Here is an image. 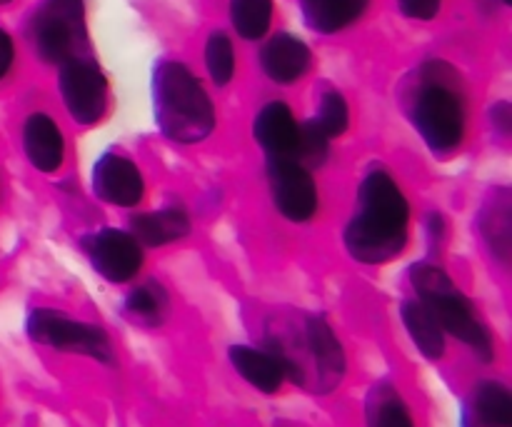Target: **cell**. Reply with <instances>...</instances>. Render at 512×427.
<instances>
[{
  "label": "cell",
  "mask_w": 512,
  "mask_h": 427,
  "mask_svg": "<svg viewBox=\"0 0 512 427\" xmlns=\"http://www.w3.org/2000/svg\"><path fill=\"white\" fill-rule=\"evenodd\" d=\"M410 205L385 170H373L360 183L358 213L345 228V248L358 263L393 260L408 243Z\"/></svg>",
  "instance_id": "6da1fadb"
},
{
  "label": "cell",
  "mask_w": 512,
  "mask_h": 427,
  "mask_svg": "<svg viewBox=\"0 0 512 427\" xmlns=\"http://www.w3.org/2000/svg\"><path fill=\"white\" fill-rule=\"evenodd\" d=\"M268 353L278 360L285 378L315 393H330L345 375L343 345L318 315H305L293 330L270 333Z\"/></svg>",
  "instance_id": "7a4b0ae2"
},
{
  "label": "cell",
  "mask_w": 512,
  "mask_h": 427,
  "mask_svg": "<svg viewBox=\"0 0 512 427\" xmlns=\"http://www.w3.org/2000/svg\"><path fill=\"white\" fill-rule=\"evenodd\" d=\"M408 108L410 120L430 150L450 153L458 148L465 133L463 90L458 73L448 63L430 60L418 70Z\"/></svg>",
  "instance_id": "3957f363"
},
{
  "label": "cell",
  "mask_w": 512,
  "mask_h": 427,
  "mask_svg": "<svg viewBox=\"0 0 512 427\" xmlns=\"http://www.w3.org/2000/svg\"><path fill=\"white\" fill-rule=\"evenodd\" d=\"M153 110L158 128L175 143H200L215 128V110L200 80L175 60L153 70Z\"/></svg>",
  "instance_id": "277c9868"
},
{
  "label": "cell",
  "mask_w": 512,
  "mask_h": 427,
  "mask_svg": "<svg viewBox=\"0 0 512 427\" xmlns=\"http://www.w3.org/2000/svg\"><path fill=\"white\" fill-rule=\"evenodd\" d=\"M410 280H413V288L418 293L420 303L428 308V313L433 315L443 333L455 335L460 343L473 348L478 358L485 360V363L495 358L493 335L480 323L473 305L455 288V283L448 278L443 268L433 263H418L410 268Z\"/></svg>",
  "instance_id": "5b68a950"
},
{
  "label": "cell",
  "mask_w": 512,
  "mask_h": 427,
  "mask_svg": "<svg viewBox=\"0 0 512 427\" xmlns=\"http://www.w3.org/2000/svg\"><path fill=\"white\" fill-rule=\"evenodd\" d=\"M30 35L45 63L78 58V50L88 45L83 0H45L33 15Z\"/></svg>",
  "instance_id": "8992f818"
},
{
  "label": "cell",
  "mask_w": 512,
  "mask_h": 427,
  "mask_svg": "<svg viewBox=\"0 0 512 427\" xmlns=\"http://www.w3.org/2000/svg\"><path fill=\"white\" fill-rule=\"evenodd\" d=\"M25 328H28L30 340H35L40 345H48V348L88 355V358L105 365H110L115 360L113 345H110L108 335L103 330L95 328V325L68 318V315L58 313V310H33L28 315Z\"/></svg>",
  "instance_id": "52a82bcc"
},
{
  "label": "cell",
  "mask_w": 512,
  "mask_h": 427,
  "mask_svg": "<svg viewBox=\"0 0 512 427\" xmlns=\"http://www.w3.org/2000/svg\"><path fill=\"white\" fill-rule=\"evenodd\" d=\"M60 93L78 123L93 125L108 108V80L88 58H70L60 68Z\"/></svg>",
  "instance_id": "ba28073f"
},
{
  "label": "cell",
  "mask_w": 512,
  "mask_h": 427,
  "mask_svg": "<svg viewBox=\"0 0 512 427\" xmlns=\"http://www.w3.org/2000/svg\"><path fill=\"white\" fill-rule=\"evenodd\" d=\"M270 193L280 213L293 223H305L318 210V188L308 168L290 158H270Z\"/></svg>",
  "instance_id": "9c48e42d"
},
{
  "label": "cell",
  "mask_w": 512,
  "mask_h": 427,
  "mask_svg": "<svg viewBox=\"0 0 512 427\" xmlns=\"http://www.w3.org/2000/svg\"><path fill=\"white\" fill-rule=\"evenodd\" d=\"M85 250L93 268L110 283H128L143 265V253L135 238L123 230H100L93 238H85Z\"/></svg>",
  "instance_id": "30bf717a"
},
{
  "label": "cell",
  "mask_w": 512,
  "mask_h": 427,
  "mask_svg": "<svg viewBox=\"0 0 512 427\" xmlns=\"http://www.w3.org/2000/svg\"><path fill=\"white\" fill-rule=\"evenodd\" d=\"M143 175L123 155H103L93 168V190L100 200L120 208L138 205L143 198Z\"/></svg>",
  "instance_id": "8fae6325"
},
{
  "label": "cell",
  "mask_w": 512,
  "mask_h": 427,
  "mask_svg": "<svg viewBox=\"0 0 512 427\" xmlns=\"http://www.w3.org/2000/svg\"><path fill=\"white\" fill-rule=\"evenodd\" d=\"M255 140L270 158H293L298 148L300 125L295 123L293 110L285 103H268L258 113L253 125Z\"/></svg>",
  "instance_id": "7c38bea8"
},
{
  "label": "cell",
  "mask_w": 512,
  "mask_h": 427,
  "mask_svg": "<svg viewBox=\"0 0 512 427\" xmlns=\"http://www.w3.org/2000/svg\"><path fill=\"white\" fill-rule=\"evenodd\" d=\"M260 65L275 83H295L310 68V50L295 35L278 33L260 50Z\"/></svg>",
  "instance_id": "4fadbf2b"
},
{
  "label": "cell",
  "mask_w": 512,
  "mask_h": 427,
  "mask_svg": "<svg viewBox=\"0 0 512 427\" xmlns=\"http://www.w3.org/2000/svg\"><path fill=\"white\" fill-rule=\"evenodd\" d=\"M23 145L30 165L38 168L40 173H55L60 168V163H63V135H60L58 125L48 115L35 113L25 120Z\"/></svg>",
  "instance_id": "5bb4252c"
},
{
  "label": "cell",
  "mask_w": 512,
  "mask_h": 427,
  "mask_svg": "<svg viewBox=\"0 0 512 427\" xmlns=\"http://www.w3.org/2000/svg\"><path fill=\"white\" fill-rule=\"evenodd\" d=\"M228 358L230 363H233V368L240 373V378H243L245 383L253 385V388H258L260 393L273 395L278 393L280 385H283V368H280V363L268 353V350H255L248 348V345H233V348L228 350Z\"/></svg>",
  "instance_id": "9a60e30c"
},
{
  "label": "cell",
  "mask_w": 512,
  "mask_h": 427,
  "mask_svg": "<svg viewBox=\"0 0 512 427\" xmlns=\"http://www.w3.org/2000/svg\"><path fill=\"white\" fill-rule=\"evenodd\" d=\"M135 243H143L148 248H160V245L175 243L190 233V220L183 210H158V213L135 215L130 220Z\"/></svg>",
  "instance_id": "2e32d148"
},
{
  "label": "cell",
  "mask_w": 512,
  "mask_h": 427,
  "mask_svg": "<svg viewBox=\"0 0 512 427\" xmlns=\"http://www.w3.org/2000/svg\"><path fill=\"white\" fill-rule=\"evenodd\" d=\"M480 230H483V238L490 250L503 263H508L512 248V208L508 190H495L493 198L485 203L483 213H480Z\"/></svg>",
  "instance_id": "e0dca14e"
},
{
  "label": "cell",
  "mask_w": 512,
  "mask_h": 427,
  "mask_svg": "<svg viewBox=\"0 0 512 427\" xmlns=\"http://www.w3.org/2000/svg\"><path fill=\"white\" fill-rule=\"evenodd\" d=\"M370 0H300L305 23L318 33H338L360 18Z\"/></svg>",
  "instance_id": "ac0fdd59"
},
{
  "label": "cell",
  "mask_w": 512,
  "mask_h": 427,
  "mask_svg": "<svg viewBox=\"0 0 512 427\" xmlns=\"http://www.w3.org/2000/svg\"><path fill=\"white\" fill-rule=\"evenodd\" d=\"M403 323L413 343L428 360H440L445 353V335L420 300L403 303Z\"/></svg>",
  "instance_id": "d6986e66"
},
{
  "label": "cell",
  "mask_w": 512,
  "mask_h": 427,
  "mask_svg": "<svg viewBox=\"0 0 512 427\" xmlns=\"http://www.w3.org/2000/svg\"><path fill=\"white\" fill-rule=\"evenodd\" d=\"M365 418H368V427H415L405 400L388 383L375 385L368 393Z\"/></svg>",
  "instance_id": "ffe728a7"
},
{
  "label": "cell",
  "mask_w": 512,
  "mask_h": 427,
  "mask_svg": "<svg viewBox=\"0 0 512 427\" xmlns=\"http://www.w3.org/2000/svg\"><path fill=\"white\" fill-rule=\"evenodd\" d=\"M473 413L480 427L512 425V395L503 383L485 380L478 385L473 398Z\"/></svg>",
  "instance_id": "44dd1931"
},
{
  "label": "cell",
  "mask_w": 512,
  "mask_h": 427,
  "mask_svg": "<svg viewBox=\"0 0 512 427\" xmlns=\"http://www.w3.org/2000/svg\"><path fill=\"white\" fill-rule=\"evenodd\" d=\"M273 18V0H230V20L245 40H258L268 33Z\"/></svg>",
  "instance_id": "7402d4cb"
},
{
  "label": "cell",
  "mask_w": 512,
  "mask_h": 427,
  "mask_svg": "<svg viewBox=\"0 0 512 427\" xmlns=\"http://www.w3.org/2000/svg\"><path fill=\"white\" fill-rule=\"evenodd\" d=\"M168 310V295L158 283L138 285L125 300V313L143 325H158Z\"/></svg>",
  "instance_id": "603a6c76"
},
{
  "label": "cell",
  "mask_w": 512,
  "mask_h": 427,
  "mask_svg": "<svg viewBox=\"0 0 512 427\" xmlns=\"http://www.w3.org/2000/svg\"><path fill=\"white\" fill-rule=\"evenodd\" d=\"M205 65L215 85H228L235 73L233 43L225 33H213L205 43Z\"/></svg>",
  "instance_id": "cb8c5ba5"
},
{
  "label": "cell",
  "mask_w": 512,
  "mask_h": 427,
  "mask_svg": "<svg viewBox=\"0 0 512 427\" xmlns=\"http://www.w3.org/2000/svg\"><path fill=\"white\" fill-rule=\"evenodd\" d=\"M328 140V135L310 120V123H305L303 128H300L298 148H295V155L290 160H295V163L303 165V168H310V165L318 168V165H323V160L328 158Z\"/></svg>",
  "instance_id": "d4e9b609"
},
{
  "label": "cell",
  "mask_w": 512,
  "mask_h": 427,
  "mask_svg": "<svg viewBox=\"0 0 512 427\" xmlns=\"http://www.w3.org/2000/svg\"><path fill=\"white\" fill-rule=\"evenodd\" d=\"M320 130H323L328 138H338V135L345 133L350 123V113H348V103L340 93L335 90H328L320 100V110H318V118L313 120Z\"/></svg>",
  "instance_id": "484cf974"
},
{
  "label": "cell",
  "mask_w": 512,
  "mask_h": 427,
  "mask_svg": "<svg viewBox=\"0 0 512 427\" xmlns=\"http://www.w3.org/2000/svg\"><path fill=\"white\" fill-rule=\"evenodd\" d=\"M398 5L408 18L415 20H433L440 10V0H398Z\"/></svg>",
  "instance_id": "4316f807"
},
{
  "label": "cell",
  "mask_w": 512,
  "mask_h": 427,
  "mask_svg": "<svg viewBox=\"0 0 512 427\" xmlns=\"http://www.w3.org/2000/svg\"><path fill=\"white\" fill-rule=\"evenodd\" d=\"M490 118H493V125L500 130V133H510L512 128V110L508 103H498L493 110H490Z\"/></svg>",
  "instance_id": "83f0119b"
},
{
  "label": "cell",
  "mask_w": 512,
  "mask_h": 427,
  "mask_svg": "<svg viewBox=\"0 0 512 427\" xmlns=\"http://www.w3.org/2000/svg\"><path fill=\"white\" fill-rule=\"evenodd\" d=\"M13 55V40H10V35L5 33V30H0V78H3L10 70V65H13Z\"/></svg>",
  "instance_id": "f1b7e54d"
},
{
  "label": "cell",
  "mask_w": 512,
  "mask_h": 427,
  "mask_svg": "<svg viewBox=\"0 0 512 427\" xmlns=\"http://www.w3.org/2000/svg\"><path fill=\"white\" fill-rule=\"evenodd\" d=\"M503 3H505V5H510V3H512V0H503Z\"/></svg>",
  "instance_id": "f546056e"
},
{
  "label": "cell",
  "mask_w": 512,
  "mask_h": 427,
  "mask_svg": "<svg viewBox=\"0 0 512 427\" xmlns=\"http://www.w3.org/2000/svg\"><path fill=\"white\" fill-rule=\"evenodd\" d=\"M0 3H8V0H0Z\"/></svg>",
  "instance_id": "4dcf8cb0"
}]
</instances>
